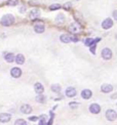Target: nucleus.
Listing matches in <instances>:
<instances>
[{"mask_svg": "<svg viewBox=\"0 0 117 125\" xmlns=\"http://www.w3.org/2000/svg\"><path fill=\"white\" fill-rule=\"evenodd\" d=\"M36 102L37 103H44L45 102V96H42V94H38V96H36Z\"/></svg>", "mask_w": 117, "mask_h": 125, "instance_id": "nucleus-18", "label": "nucleus"}, {"mask_svg": "<svg viewBox=\"0 0 117 125\" xmlns=\"http://www.w3.org/2000/svg\"><path fill=\"white\" fill-rule=\"evenodd\" d=\"M14 54L13 53H11V52H9V53H6L5 54V57H4V58H5V61L7 62V63H12L13 61H14Z\"/></svg>", "mask_w": 117, "mask_h": 125, "instance_id": "nucleus-16", "label": "nucleus"}, {"mask_svg": "<svg viewBox=\"0 0 117 125\" xmlns=\"http://www.w3.org/2000/svg\"><path fill=\"white\" fill-rule=\"evenodd\" d=\"M112 56H113V53H112V50L110 48L106 47L102 50V58L104 59H110L112 58Z\"/></svg>", "mask_w": 117, "mask_h": 125, "instance_id": "nucleus-2", "label": "nucleus"}, {"mask_svg": "<svg viewBox=\"0 0 117 125\" xmlns=\"http://www.w3.org/2000/svg\"><path fill=\"white\" fill-rule=\"evenodd\" d=\"M70 107L71 108H76V107H78V104L77 103H70Z\"/></svg>", "mask_w": 117, "mask_h": 125, "instance_id": "nucleus-25", "label": "nucleus"}, {"mask_svg": "<svg viewBox=\"0 0 117 125\" xmlns=\"http://www.w3.org/2000/svg\"><path fill=\"white\" fill-rule=\"evenodd\" d=\"M113 18H114V19H116V21H117V10H114V12H113Z\"/></svg>", "mask_w": 117, "mask_h": 125, "instance_id": "nucleus-27", "label": "nucleus"}, {"mask_svg": "<svg viewBox=\"0 0 117 125\" xmlns=\"http://www.w3.org/2000/svg\"><path fill=\"white\" fill-rule=\"evenodd\" d=\"M116 96H117V93H115L114 96H112V98H116Z\"/></svg>", "mask_w": 117, "mask_h": 125, "instance_id": "nucleus-31", "label": "nucleus"}, {"mask_svg": "<svg viewBox=\"0 0 117 125\" xmlns=\"http://www.w3.org/2000/svg\"><path fill=\"white\" fill-rule=\"evenodd\" d=\"M61 8V5L60 4H52V5L49 6V9L50 10H57V9H60Z\"/></svg>", "mask_w": 117, "mask_h": 125, "instance_id": "nucleus-23", "label": "nucleus"}, {"mask_svg": "<svg viewBox=\"0 0 117 125\" xmlns=\"http://www.w3.org/2000/svg\"><path fill=\"white\" fill-rule=\"evenodd\" d=\"M10 75L13 77V78H19V77H21V75H22V70L20 69V68H12L10 70Z\"/></svg>", "mask_w": 117, "mask_h": 125, "instance_id": "nucleus-4", "label": "nucleus"}, {"mask_svg": "<svg viewBox=\"0 0 117 125\" xmlns=\"http://www.w3.org/2000/svg\"><path fill=\"white\" fill-rule=\"evenodd\" d=\"M14 61H16V63L18 65H23L24 63H25V57L23 56V54H18V56L14 58Z\"/></svg>", "mask_w": 117, "mask_h": 125, "instance_id": "nucleus-14", "label": "nucleus"}, {"mask_svg": "<svg viewBox=\"0 0 117 125\" xmlns=\"http://www.w3.org/2000/svg\"><path fill=\"white\" fill-rule=\"evenodd\" d=\"M14 23V17L11 16V14H5V16H3L2 19H1V24L2 26H10Z\"/></svg>", "mask_w": 117, "mask_h": 125, "instance_id": "nucleus-1", "label": "nucleus"}, {"mask_svg": "<svg viewBox=\"0 0 117 125\" xmlns=\"http://www.w3.org/2000/svg\"><path fill=\"white\" fill-rule=\"evenodd\" d=\"M106 118L109 120V121H114L117 118V113L114 111V110H108L106 112Z\"/></svg>", "mask_w": 117, "mask_h": 125, "instance_id": "nucleus-3", "label": "nucleus"}, {"mask_svg": "<svg viewBox=\"0 0 117 125\" xmlns=\"http://www.w3.org/2000/svg\"><path fill=\"white\" fill-rule=\"evenodd\" d=\"M60 40L62 42H64V43H69L71 41V37H70V35H67V34H63L60 36Z\"/></svg>", "mask_w": 117, "mask_h": 125, "instance_id": "nucleus-15", "label": "nucleus"}, {"mask_svg": "<svg viewBox=\"0 0 117 125\" xmlns=\"http://www.w3.org/2000/svg\"><path fill=\"white\" fill-rule=\"evenodd\" d=\"M64 21H65V18H64L63 14H58V16L57 17V22L58 23H63Z\"/></svg>", "mask_w": 117, "mask_h": 125, "instance_id": "nucleus-24", "label": "nucleus"}, {"mask_svg": "<svg viewBox=\"0 0 117 125\" xmlns=\"http://www.w3.org/2000/svg\"><path fill=\"white\" fill-rule=\"evenodd\" d=\"M18 3H19V0H8V2H7V4L10 6H16L18 5Z\"/></svg>", "mask_w": 117, "mask_h": 125, "instance_id": "nucleus-21", "label": "nucleus"}, {"mask_svg": "<svg viewBox=\"0 0 117 125\" xmlns=\"http://www.w3.org/2000/svg\"><path fill=\"white\" fill-rule=\"evenodd\" d=\"M14 125H27V122L25 121V120H23V119H19V120L16 121Z\"/></svg>", "mask_w": 117, "mask_h": 125, "instance_id": "nucleus-22", "label": "nucleus"}, {"mask_svg": "<svg viewBox=\"0 0 117 125\" xmlns=\"http://www.w3.org/2000/svg\"><path fill=\"white\" fill-rule=\"evenodd\" d=\"M112 26H113V21H112L111 19H106L105 21H103V23H102V27L105 30L110 29Z\"/></svg>", "mask_w": 117, "mask_h": 125, "instance_id": "nucleus-6", "label": "nucleus"}, {"mask_svg": "<svg viewBox=\"0 0 117 125\" xmlns=\"http://www.w3.org/2000/svg\"><path fill=\"white\" fill-rule=\"evenodd\" d=\"M30 120H31V121H36V120H37V117H31Z\"/></svg>", "mask_w": 117, "mask_h": 125, "instance_id": "nucleus-30", "label": "nucleus"}, {"mask_svg": "<svg viewBox=\"0 0 117 125\" xmlns=\"http://www.w3.org/2000/svg\"><path fill=\"white\" fill-rule=\"evenodd\" d=\"M20 11H21V12H25L26 11V7L25 6H22V8H20Z\"/></svg>", "mask_w": 117, "mask_h": 125, "instance_id": "nucleus-28", "label": "nucleus"}, {"mask_svg": "<svg viewBox=\"0 0 117 125\" xmlns=\"http://www.w3.org/2000/svg\"><path fill=\"white\" fill-rule=\"evenodd\" d=\"M89 111L92 114H99L101 111V107L98 104H92L89 106Z\"/></svg>", "mask_w": 117, "mask_h": 125, "instance_id": "nucleus-8", "label": "nucleus"}, {"mask_svg": "<svg viewBox=\"0 0 117 125\" xmlns=\"http://www.w3.org/2000/svg\"><path fill=\"white\" fill-rule=\"evenodd\" d=\"M76 93H77V91H76V89H75L74 87H68V88L66 89V96H67L68 97H73V96H75Z\"/></svg>", "mask_w": 117, "mask_h": 125, "instance_id": "nucleus-9", "label": "nucleus"}, {"mask_svg": "<svg viewBox=\"0 0 117 125\" xmlns=\"http://www.w3.org/2000/svg\"><path fill=\"white\" fill-rule=\"evenodd\" d=\"M95 42V39H92V38H87V39H85V41H84V44L85 45H87V46H89V45H91L92 43Z\"/></svg>", "mask_w": 117, "mask_h": 125, "instance_id": "nucleus-20", "label": "nucleus"}, {"mask_svg": "<svg viewBox=\"0 0 117 125\" xmlns=\"http://www.w3.org/2000/svg\"><path fill=\"white\" fill-rule=\"evenodd\" d=\"M39 16H40V11L38 9H33V10L30 12V19H37Z\"/></svg>", "mask_w": 117, "mask_h": 125, "instance_id": "nucleus-17", "label": "nucleus"}, {"mask_svg": "<svg viewBox=\"0 0 117 125\" xmlns=\"http://www.w3.org/2000/svg\"><path fill=\"white\" fill-rule=\"evenodd\" d=\"M34 89H35L36 93H38V94H41L43 91H44V87L42 86L41 83H35V85H34Z\"/></svg>", "mask_w": 117, "mask_h": 125, "instance_id": "nucleus-13", "label": "nucleus"}, {"mask_svg": "<svg viewBox=\"0 0 117 125\" xmlns=\"http://www.w3.org/2000/svg\"><path fill=\"white\" fill-rule=\"evenodd\" d=\"M10 119H11L10 114H7V113H2V114H0V122L6 123V122H8V121H10Z\"/></svg>", "mask_w": 117, "mask_h": 125, "instance_id": "nucleus-7", "label": "nucleus"}, {"mask_svg": "<svg viewBox=\"0 0 117 125\" xmlns=\"http://www.w3.org/2000/svg\"><path fill=\"white\" fill-rule=\"evenodd\" d=\"M71 5H72V4H71V3H66V4H65V5H64V7H65L66 9H69V8H70L69 6H71Z\"/></svg>", "mask_w": 117, "mask_h": 125, "instance_id": "nucleus-26", "label": "nucleus"}, {"mask_svg": "<svg viewBox=\"0 0 117 125\" xmlns=\"http://www.w3.org/2000/svg\"><path fill=\"white\" fill-rule=\"evenodd\" d=\"M91 96H92V92L89 89H84V90H82V92H81V96L84 99H89L91 97Z\"/></svg>", "mask_w": 117, "mask_h": 125, "instance_id": "nucleus-11", "label": "nucleus"}, {"mask_svg": "<svg viewBox=\"0 0 117 125\" xmlns=\"http://www.w3.org/2000/svg\"><path fill=\"white\" fill-rule=\"evenodd\" d=\"M101 90H102V92L108 93L113 90V86H112L111 84H103V85L101 86Z\"/></svg>", "mask_w": 117, "mask_h": 125, "instance_id": "nucleus-10", "label": "nucleus"}, {"mask_svg": "<svg viewBox=\"0 0 117 125\" xmlns=\"http://www.w3.org/2000/svg\"><path fill=\"white\" fill-rule=\"evenodd\" d=\"M34 30H35V32L36 33H39V34H41L44 32V25H43V23H37L34 25Z\"/></svg>", "mask_w": 117, "mask_h": 125, "instance_id": "nucleus-5", "label": "nucleus"}, {"mask_svg": "<svg viewBox=\"0 0 117 125\" xmlns=\"http://www.w3.org/2000/svg\"><path fill=\"white\" fill-rule=\"evenodd\" d=\"M51 90L53 92H60L61 91V86L58 85V84H53V85H51Z\"/></svg>", "mask_w": 117, "mask_h": 125, "instance_id": "nucleus-19", "label": "nucleus"}, {"mask_svg": "<svg viewBox=\"0 0 117 125\" xmlns=\"http://www.w3.org/2000/svg\"><path fill=\"white\" fill-rule=\"evenodd\" d=\"M21 112L23 114H30L32 112V108L29 105H23L21 107Z\"/></svg>", "mask_w": 117, "mask_h": 125, "instance_id": "nucleus-12", "label": "nucleus"}, {"mask_svg": "<svg viewBox=\"0 0 117 125\" xmlns=\"http://www.w3.org/2000/svg\"><path fill=\"white\" fill-rule=\"evenodd\" d=\"M39 125H45V121L44 120H41V121L39 122Z\"/></svg>", "mask_w": 117, "mask_h": 125, "instance_id": "nucleus-29", "label": "nucleus"}]
</instances>
